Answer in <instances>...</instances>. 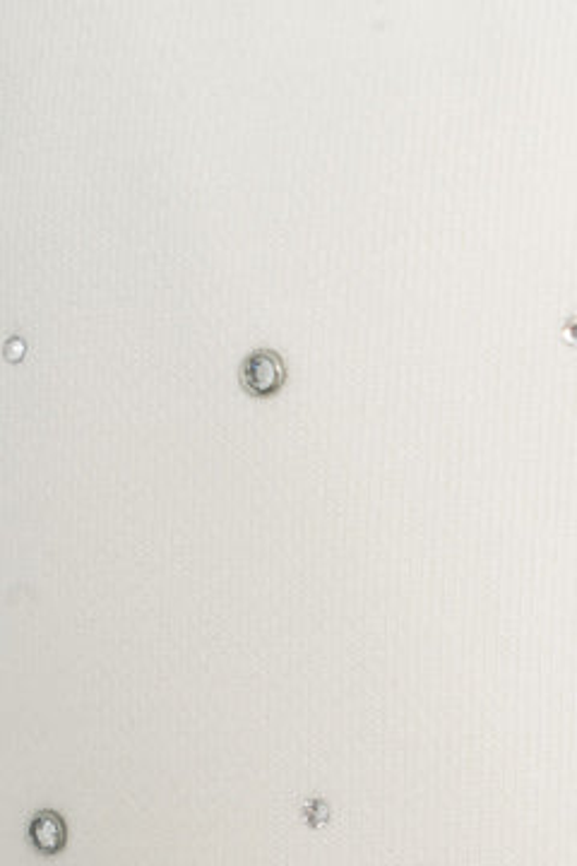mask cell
<instances>
[{
    "label": "cell",
    "instance_id": "1",
    "mask_svg": "<svg viewBox=\"0 0 577 866\" xmlns=\"http://www.w3.org/2000/svg\"><path fill=\"white\" fill-rule=\"evenodd\" d=\"M286 380V364L272 346H256L238 366V383L256 398L274 395Z\"/></svg>",
    "mask_w": 577,
    "mask_h": 866
},
{
    "label": "cell",
    "instance_id": "2",
    "mask_svg": "<svg viewBox=\"0 0 577 866\" xmlns=\"http://www.w3.org/2000/svg\"><path fill=\"white\" fill-rule=\"evenodd\" d=\"M29 840L46 857L61 854L67 845V824L65 818L53 812V808H41L39 814H34L29 824Z\"/></svg>",
    "mask_w": 577,
    "mask_h": 866
},
{
    "label": "cell",
    "instance_id": "3",
    "mask_svg": "<svg viewBox=\"0 0 577 866\" xmlns=\"http://www.w3.org/2000/svg\"><path fill=\"white\" fill-rule=\"evenodd\" d=\"M328 818H330V808H328L326 802L314 800L310 804H306V821H308L310 826H314V828H318V826L326 824Z\"/></svg>",
    "mask_w": 577,
    "mask_h": 866
}]
</instances>
